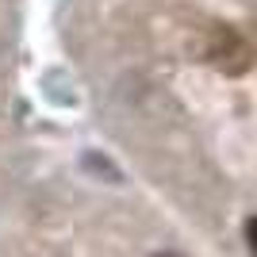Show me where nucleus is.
<instances>
[{
	"instance_id": "nucleus-1",
	"label": "nucleus",
	"mask_w": 257,
	"mask_h": 257,
	"mask_svg": "<svg viewBox=\"0 0 257 257\" xmlns=\"http://www.w3.org/2000/svg\"><path fill=\"white\" fill-rule=\"evenodd\" d=\"M246 246L257 257V215H249V223H246Z\"/></svg>"
},
{
	"instance_id": "nucleus-2",
	"label": "nucleus",
	"mask_w": 257,
	"mask_h": 257,
	"mask_svg": "<svg viewBox=\"0 0 257 257\" xmlns=\"http://www.w3.org/2000/svg\"><path fill=\"white\" fill-rule=\"evenodd\" d=\"M158 257H173V253H158Z\"/></svg>"
}]
</instances>
